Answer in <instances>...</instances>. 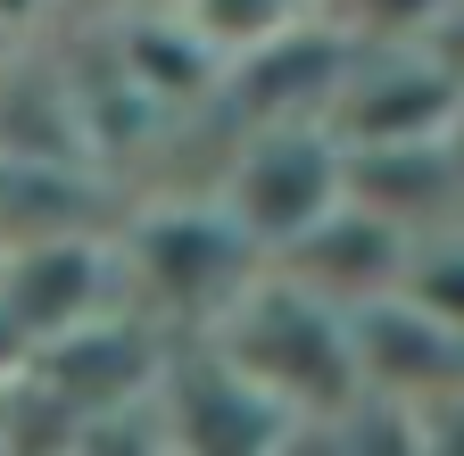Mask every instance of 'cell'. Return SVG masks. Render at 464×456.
<instances>
[{
	"label": "cell",
	"mask_w": 464,
	"mask_h": 456,
	"mask_svg": "<svg viewBox=\"0 0 464 456\" xmlns=\"http://www.w3.org/2000/svg\"><path fill=\"white\" fill-rule=\"evenodd\" d=\"M150 415H158V440L166 456H266L274 432L290 415H274L266 398L232 374L216 349H191L158 365V390H150Z\"/></svg>",
	"instance_id": "6"
},
{
	"label": "cell",
	"mask_w": 464,
	"mask_h": 456,
	"mask_svg": "<svg viewBox=\"0 0 464 456\" xmlns=\"http://www.w3.org/2000/svg\"><path fill=\"white\" fill-rule=\"evenodd\" d=\"M166 9L183 17L224 67L266 50V42H282V34H299V25H315V0H166Z\"/></svg>",
	"instance_id": "8"
},
{
	"label": "cell",
	"mask_w": 464,
	"mask_h": 456,
	"mask_svg": "<svg viewBox=\"0 0 464 456\" xmlns=\"http://www.w3.org/2000/svg\"><path fill=\"white\" fill-rule=\"evenodd\" d=\"M464 125V83L431 59L423 42L398 50H348L340 92L324 108V133L340 150H406V141H448Z\"/></svg>",
	"instance_id": "4"
},
{
	"label": "cell",
	"mask_w": 464,
	"mask_h": 456,
	"mask_svg": "<svg viewBox=\"0 0 464 456\" xmlns=\"http://www.w3.org/2000/svg\"><path fill=\"white\" fill-rule=\"evenodd\" d=\"M42 17V0H0V25H34Z\"/></svg>",
	"instance_id": "14"
},
{
	"label": "cell",
	"mask_w": 464,
	"mask_h": 456,
	"mask_svg": "<svg viewBox=\"0 0 464 456\" xmlns=\"http://www.w3.org/2000/svg\"><path fill=\"white\" fill-rule=\"evenodd\" d=\"M67 456H166V440H158V415H150V407H125V415L83 423Z\"/></svg>",
	"instance_id": "11"
},
{
	"label": "cell",
	"mask_w": 464,
	"mask_h": 456,
	"mask_svg": "<svg viewBox=\"0 0 464 456\" xmlns=\"http://www.w3.org/2000/svg\"><path fill=\"white\" fill-rule=\"evenodd\" d=\"M266 456H348L340 448V415H290Z\"/></svg>",
	"instance_id": "12"
},
{
	"label": "cell",
	"mask_w": 464,
	"mask_h": 456,
	"mask_svg": "<svg viewBox=\"0 0 464 456\" xmlns=\"http://www.w3.org/2000/svg\"><path fill=\"white\" fill-rule=\"evenodd\" d=\"M398 299H415L431 324H448V332L464 340V233H431V241H415Z\"/></svg>",
	"instance_id": "10"
},
{
	"label": "cell",
	"mask_w": 464,
	"mask_h": 456,
	"mask_svg": "<svg viewBox=\"0 0 464 456\" xmlns=\"http://www.w3.org/2000/svg\"><path fill=\"white\" fill-rule=\"evenodd\" d=\"M125 307V282H116V241L108 233H67V241H25L0 249V315H9L17 349H50L100 315Z\"/></svg>",
	"instance_id": "5"
},
{
	"label": "cell",
	"mask_w": 464,
	"mask_h": 456,
	"mask_svg": "<svg viewBox=\"0 0 464 456\" xmlns=\"http://www.w3.org/2000/svg\"><path fill=\"white\" fill-rule=\"evenodd\" d=\"M406 257H415V241H406L398 224H382V216H365V208L340 199L315 233H299L266 274L299 282L307 299H324V307H340V315H357V307L390 299L398 282H406Z\"/></svg>",
	"instance_id": "7"
},
{
	"label": "cell",
	"mask_w": 464,
	"mask_h": 456,
	"mask_svg": "<svg viewBox=\"0 0 464 456\" xmlns=\"http://www.w3.org/2000/svg\"><path fill=\"white\" fill-rule=\"evenodd\" d=\"M315 9L348 50H398V42H423L448 17V0H315Z\"/></svg>",
	"instance_id": "9"
},
{
	"label": "cell",
	"mask_w": 464,
	"mask_h": 456,
	"mask_svg": "<svg viewBox=\"0 0 464 456\" xmlns=\"http://www.w3.org/2000/svg\"><path fill=\"white\" fill-rule=\"evenodd\" d=\"M340 199H348L340 141L324 125H257V133H241V150H232L216 208L241 224V241L257 257H282L299 233H315Z\"/></svg>",
	"instance_id": "3"
},
{
	"label": "cell",
	"mask_w": 464,
	"mask_h": 456,
	"mask_svg": "<svg viewBox=\"0 0 464 456\" xmlns=\"http://www.w3.org/2000/svg\"><path fill=\"white\" fill-rule=\"evenodd\" d=\"M199 349H216L274 415H348L357 407V349H348V315L307 299L299 282L257 274L241 307H232Z\"/></svg>",
	"instance_id": "2"
},
{
	"label": "cell",
	"mask_w": 464,
	"mask_h": 456,
	"mask_svg": "<svg viewBox=\"0 0 464 456\" xmlns=\"http://www.w3.org/2000/svg\"><path fill=\"white\" fill-rule=\"evenodd\" d=\"M17 365H25V349H17V332H9V315H0V382H17Z\"/></svg>",
	"instance_id": "13"
},
{
	"label": "cell",
	"mask_w": 464,
	"mask_h": 456,
	"mask_svg": "<svg viewBox=\"0 0 464 456\" xmlns=\"http://www.w3.org/2000/svg\"><path fill=\"white\" fill-rule=\"evenodd\" d=\"M266 274V257L241 241V224L224 208H141L125 224V241H116V282H125V315H141L158 340L166 332H191L208 340L241 291Z\"/></svg>",
	"instance_id": "1"
}]
</instances>
